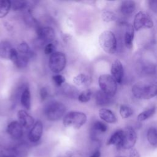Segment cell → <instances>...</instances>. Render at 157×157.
<instances>
[{
  "label": "cell",
  "instance_id": "33",
  "mask_svg": "<svg viewBox=\"0 0 157 157\" xmlns=\"http://www.w3.org/2000/svg\"><path fill=\"white\" fill-rule=\"evenodd\" d=\"M53 80L56 85L61 86L62 84L65 82V78L63 75L60 74H56L52 77Z\"/></svg>",
  "mask_w": 157,
  "mask_h": 157
},
{
  "label": "cell",
  "instance_id": "32",
  "mask_svg": "<svg viewBox=\"0 0 157 157\" xmlns=\"http://www.w3.org/2000/svg\"><path fill=\"white\" fill-rule=\"evenodd\" d=\"M25 6H26V2L24 1H11V7L14 10L23 9Z\"/></svg>",
  "mask_w": 157,
  "mask_h": 157
},
{
  "label": "cell",
  "instance_id": "28",
  "mask_svg": "<svg viewBox=\"0 0 157 157\" xmlns=\"http://www.w3.org/2000/svg\"><path fill=\"white\" fill-rule=\"evenodd\" d=\"M92 96V91L90 89L82 91L78 96V100L81 102H87L89 101Z\"/></svg>",
  "mask_w": 157,
  "mask_h": 157
},
{
  "label": "cell",
  "instance_id": "2",
  "mask_svg": "<svg viewBox=\"0 0 157 157\" xmlns=\"http://www.w3.org/2000/svg\"><path fill=\"white\" fill-rule=\"evenodd\" d=\"M99 43L102 50L107 53L113 54L117 48V38L110 31L102 32L99 37Z\"/></svg>",
  "mask_w": 157,
  "mask_h": 157
},
{
  "label": "cell",
  "instance_id": "27",
  "mask_svg": "<svg viewBox=\"0 0 157 157\" xmlns=\"http://www.w3.org/2000/svg\"><path fill=\"white\" fill-rule=\"evenodd\" d=\"M63 92L66 96L70 98H75L79 94H78V90L75 87L68 84L63 86Z\"/></svg>",
  "mask_w": 157,
  "mask_h": 157
},
{
  "label": "cell",
  "instance_id": "36",
  "mask_svg": "<svg viewBox=\"0 0 157 157\" xmlns=\"http://www.w3.org/2000/svg\"><path fill=\"white\" fill-rule=\"evenodd\" d=\"M47 95H48V92H47V90L46 89V88H45V87L41 88L40 90V96L41 99L45 100L46 99V98L47 97Z\"/></svg>",
  "mask_w": 157,
  "mask_h": 157
},
{
  "label": "cell",
  "instance_id": "25",
  "mask_svg": "<svg viewBox=\"0 0 157 157\" xmlns=\"http://www.w3.org/2000/svg\"><path fill=\"white\" fill-rule=\"evenodd\" d=\"M107 130V126L100 121H95L92 126V131L94 134L95 133H103Z\"/></svg>",
  "mask_w": 157,
  "mask_h": 157
},
{
  "label": "cell",
  "instance_id": "14",
  "mask_svg": "<svg viewBox=\"0 0 157 157\" xmlns=\"http://www.w3.org/2000/svg\"><path fill=\"white\" fill-rule=\"evenodd\" d=\"M124 28V42L126 47L129 49L132 47V42L134 39V28L133 26L129 23H123Z\"/></svg>",
  "mask_w": 157,
  "mask_h": 157
},
{
  "label": "cell",
  "instance_id": "34",
  "mask_svg": "<svg viewBox=\"0 0 157 157\" xmlns=\"http://www.w3.org/2000/svg\"><path fill=\"white\" fill-rule=\"evenodd\" d=\"M55 45L51 42L49 44H47L44 48V53L46 55H50L53 53L55 52Z\"/></svg>",
  "mask_w": 157,
  "mask_h": 157
},
{
  "label": "cell",
  "instance_id": "21",
  "mask_svg": "<svg viewBox=\"0 0 157 157\" xmlns=\"http://www.w3.org/2000/svg\"><path fill=\"white\" fill-rule=\"evenodd\" d=\"M20 101L21 105L27 110H29L31 107V94L29 89L26 87L21 95Z\"/></svg>",
  "mask_w": 157,
  "mask_h": 157
},
{
  "label": "cell",
  "instance_id": "38",
  "mask_svg": "<svg viewBox=\"0 0 157 157\" xmlns=\"http://www.w3.org/2000/svg\"><path fill=\"white\" fill-rule=\"evenodd\" d=\"M101 154L99 150L96 149L91 154L90 157H101Z\"/></svg>",
  "mask_w": 157,
  "mask_h": 157
},
{
  "label": "cell",
  "instance_id": "39",
  "mask_svg": "<svg viewBox=\"0 0 157 157\" xmlns=\"http://www.w3.org/2000/svg\"><path fill=\"white\" fill-rule=\"evenodd\" d=\"M1 157H15V156H6V155H5V156H1Z\"/></svg>",
  "mask_w": 157,
  "mask_h": 157
},
{
  "label": "cell",
  "instance_id": "8",
  "mask_svg": "<svg viewBox=\"0 0 157 157\" xmlns=\"http://www.w3.org/2000/svg\"><path fill=\"white\" fill-rule=\"evenodd\" d=\"M137 134L131 126L126 127L123 129L121 148L129 150L133 148L136 143Z\"/></svg>",
  "mask_w": 157,
  "mask_h": 157
},
{
  "label": "cell",
  "instance_id": "37",
  "mask_svg": "<svg viewBox=\"0 0 157 157\" xmlns=\"http://www.w3.org/2000/svg\"><path fill=\"white\" fill-rule=\"evenodd\" d=\"M129 157H140L139 151L136 148H131L129 151Z\"/></svg>",
  "mask_w": 157,
  "mask_h": 157
},
{
  "label": "cell",
  "instance_id": "7",
  "mask_svg": "<svg viewBox=\"0 0 157 157\" xmlns=\"http://www.w3.org/2000/svg\"><path fill=\"white\" fill-rule=\"evenodd\" d=\"M153 21L150 15L144 11H139L134 17L133 27L137 30L142 29H149L153 26Z\"/></svg>",
  "mask_w": 157,
  "mask_h": 157
},
{
  "label": "cell",
  "instance_id": "23",
  "mask_svg": "<svg viewBox=\"0 0 157 157\" xmlns=\"http://www.w3.org/2000/svg\"><path fill=\"white\" fill-rule=\"evenodd\" d=\"M11 8V1L9 0H0V18H4L9 13Z\"/></svg>",
  "mask_w": 157,
  "mask_h": 157
},
{
  "label": "cell",
  "instance_id": "22",
  "mask_svg": "<svg viewBox=\"0 0 157 157\" xmlns=\"http://www.w3.org/2000/svg\"><path fill=\"white\" fill-rule=\"evenodd\" d=\"M147 139L151 145L156 146L157 145V129L154 127L148 128L147 132Z\"/></svg>",
  "mask_w": 157,
  "mask_h": 157
},
{
  "label": "cell",
  "instance_id": "5",
  "mask_svg": "<svg viewBox=\"0 0 157 157\" xmlns=\"http://www.w3.org/2000/svg\"><path fill=\"white\" fill-rule=\"evenodd\" d=\"M98 83L101 90L113 97L117 90V83L112 75L109 74H102L99 76Z\"/></svg>",
  "mask_w": 157,
  "mask_h": 157
},
{
  "label": "cell",
  "instance_id": "16",
  "mask_svg": "<svg viewBox=\"0 0 157 157\" xmlns=\"http://www.w3.org/2000/svg\"><path fill=\"white\" fill-rule=\"evenodd\" d=\"M13 49V48L9 42L7 40L0 42V58L10 59Z\"/></svg>",
  "mask_w": 157,
  "mask_h": 157
},
{
  "label": "cell",
  "instance_id": "13",
  "mask_svg": "<svg viewBox=\"0 0 157 157\" xmlns=\"http://www.w3.org/2000/svg\"><path fill=\"white\" fill-rule=\"evenodd\" d=\"M17 116L18 121L23 128L29 129L32 128L34 124V120L30 115H29L25 110H20L18 111Z\"/></svg>",
  "mask_w": 157,
  "mask_h": 157
},
{
  "label": "cell",
  "instance_id": "19",
  "mask_svg": "<svg viewBox=\"0 0 157 157\" xmlns=\"http://www.w3.org/2000/svg\"><path fill=\"white\" fill-rule=\"evenodd\" d=\"M73 82L77 86L87 87L90 85L91 79L88 75L82 73L74 77Z\"/></svg>",
  "mask_w": 157,
  "mask_h": 157
},
{
  "label": "cell",
  "instance_id": "15",
  "mask_svg": "<svg viewBox=\"0 0 157 157\" xmlns=\"http://www.w3.org/2000/svg\"><path fill=\"white\" fill-rule=\"evenodd\" d=\"M123 130L118 129L115 131L107 142V145H115L117 148H121Z\"/></svg>",
  "mask_w": 157,
  "mask_h": 157
},
{
  "label": "cell",
  "instance_id": "24",
  "mask_svg": "<svg viewBox=\"0 0 157 157\" xmlns=\"http://www.w3.org/2000/svg\"><path fill=\"white\" fill-rule=\"evenodd\" d=\"M155 110H156V107H152L150 109H148L142 112L137 116V120L139 121H145V120L148 119L150 117H151L155 113Z\"/></svg>",
  "mask_w": 157,
  "mask_h": 157
},
{
  "label": "cell",
  "instance_id": "18",
  "mask_svg": "<svg viewBox=\"0 0 157 157\" xmlns=\"http://www.w3.org/2000/svg\"><path fill=\"white\" fill-rule=\"evenodd\" d=\"M99 116L102 120L109 123H115L117 121V118L113 112L107 109H99Z\"/></svg>",
  "mask_w": 157,
  "mask_h": 157
},
{
  "label": "cell",
  "instance_id": "11",
  "mask_svg": "<svg viewBox=\"0 0 157 157\" xmlns=\"http://www.w3.org/2000/svg\"><path fill=\"white\" fill-rule=\"evenodd\" d=\"M43 133V124L40 120H37L34 123L31 128L28 134V139L32 143H37L39 142Z\"/></svg>",
  "mask_w": 157,
  "mask_h": 157
},
{
  "label": "cell",
  "instance_id": "6",
  "mask_svg": "<svg viewBox=\"0 0 157 157\" xmlns=\"http://www.w3.org/2000/svg\"><path fill=\"white\" fill-rule=\"evenodd\" d=\"M66 64V57L64 53L60 52H55L49 58L48 66L51 71L59 73L63 71Z\"/></svg>",
  "mask_w": 157,
  "mask_h": 157
},
{
  "label": "cell",
  "instance_id": "17",
  "mask_svg": "<svg viewBox=\"0 0 157 157\" xmlns=\"http://www.w3.org/2000/svg\"><path fill=\"white\" fill-rule=\"evenodd\" d=\"M136 9V4L133 1H123L120 8V10L122 15L124 16L131 15Z\"/></svg>",
  "mask_w": 157,
  "mask_h": 157
},
{
  "label": "cell",
  "instance_id": "35",
  "mask_svg": "<svg viewBox=\"0 0 157 157\" xmlns=\"http://www.w3.org/2000/svg\"><path fill=\"white\" fill-rule=\"evenodd\" d=\"M148 4L150 9L155 13H157V0L149 1Z\"/></svg>",
  "mask_w": 157,
  "mask_h": 157
},
{
  "label": "cell",
  "instance_id": "4",
  "mask_svg": "<svg viewBox=\"0 0 157 157\" xmlns=\"http://www.w3.org/2000/svg\"><path fill=\"white\" fill-rule=\"evenodd\" d=\"M44 112L47 120L58 121L63 117L66 112V107L61 102L53 101L47 104Z\"/></svg>",
  "mask_w": 157,
  "mask_h": 157
},
{
  "label": "cell",
  "instance_id": "20",
  "mask_svg": "<svg viewBox=\"0 0 157 157\" xmlns=\"http://www.w3.org/2000/svg\"><path fill=\"white\" fill-rule=\"evenodd\" d=\"M111 96H109L101 90H99L96 92L95 95L96 103L99 106L107 105L111 102Z\"/></svg>",
  "mask_w": 157,
  "mask_h": 157
},
{
  "label": "cell",
  "instance_id": "1",
  "mask_svg": "<svg viewBox=\"0 0 157 157\" xmlns=\"http://www.w3.org/2000/svg\"><path fill=\"white\" fill-rule=\"evenodd\" d=\"M132 93L137 99L152 98L157 95V83L150 81L137 82L132 87Z\"/></svg>",
  "mask_w": 157,
  "mask_h": 157
},
{
  "label": "cell",
  "instance_id": "29",
  "mask_svg": "<svg viewBox=\"0 0 157 157\" xmlns=\"http://www.w3.org/2000/svg\"><path fill=\"white\" fill-rule=\"evenodd\" d=\"M102 19L105 22H110L115 21L117 19L115 13L109 10H104L102 12L101 15Z\"/></svg>",
  "mask_w": 157,
  "mask_h": 157
},
{
  "label": "cell",
  "instance_id": "9",
  "mask_svg": "<svg viewBox=\"0 0 157 157\" xmlns=\"http://www.w3.org/2000/svg\"><path fill=\"white\" fill-rule=\"evenodd\" d=\"M37 33L39 39L42 43H51L55 37L54 29L51 27L39 28L37 29Z\"/></svg>",
  "mask_w": 157,
  "mask_h": 157
},
{
  "label": "cell",
  "instance_id": "3",
  "mask_svg": "<svg viewBox=\"0 0 157 157\" xmlns=\"http://www.w3.org/2000/svg\"><path fill=\"white\" fill-rule=\"evenodd\" d=\"M87 120L86 115L81 112L71 111L63 118V124L65 127H72L74 129L81 128Z\"/></svg>",
  "mask_w": 157,
  "mask_h": 157
},
{
  "label": "cell",
  "instance_id": "40",
  "mask_svg": "<svg viewBox=\"0 0 157 157\" xmlns=\"http://www.w3.org/2000/svg\"><path fill=\"white\" fill-rule=\"evenodd\" d=\"M117 157H123V156H117Z\"/></svg>",
  "mask_w": 157,
  "mask_h": 157
},
{
  "label": "cell",
  "instance_id": "26",
  "mask_svg": "<svg viewBox=\"0 0 157 157\" xmlns=\"http://www.w3.org/2000/svg\"><path fill=\"white\" fill-rule=\"evenodd\" d=\"M29 58V56H28L27 55L18 53V58H17L16 61L14 63V64L18 68L25 67L26 66V65L28 63Z\"/></svg>",
  "mask_w": 157,
  "mask_h": 157
},
{
  "label": "cell",
  "instance_id": "31",
  "mask_svg": "<svg viewBox=\"0 0 157 157\" xmlns=\"http://www.w3.org/2000/svg\"><path fill=\"white\" fill-rule=\"evenodd\" d=\"M17 50L21 54L27 55L28 56H29L31 55V51H30L29 46L25 42H22L18 45Z\"/></svg>",
  "mask_w": 157,
  "mask_h": 157
},
{
  "label": "cell",
  "instance_id": "30",
  "mask_svg": "<svg viewBox=\"0 0 157 157\" xmlns=\"http://www.w3.org/2000/svg\"><path fill=\"white\" fill-rule=\"evenodd\" d=\"M120 113L123 118H127L133 114V110L131 107L125 105H122L120 108Z\"/></svg>",
  "mask_w": 157,
  "mask_h": 157
},
{
  "label": "cell",
  "instance_id": "12",
  "mask_svg": "<svg viewBox=\"0 0 157 157\" xmlns=\"http://www.w3.org/2000/svg\"><path fill=\"white\" fill-rule=\"evenodd\" d=\"M111 74L112 77L115 80L117 83H121L124 75V69L123 64L120 61L117 59L112 63Z\"/></svg>",
  "mask_w": 157,
  "mask_h": 157
},
{
  "label": "cell",
  "instance_id": "10",
  "mask_svg": "<svg viewBox=\"0 0 157 157\" xmlns=\"http://www.w3.org/2000/svg\"><path fill=\"white\" fill-rule=\"evenodd\" d=\"M7 132L12 139L18 140L23 135V126L18 121H12L7 126Z\"/></svg>",
  "mask_w": 157,
  "mask_h": 157
}]
</instances>
